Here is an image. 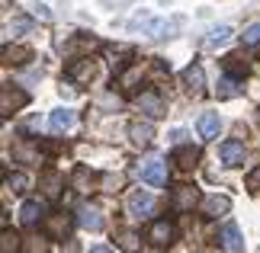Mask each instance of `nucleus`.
Listing matches in <instances>:
<instances>
[{"label": "nucleus", "instance_id": "obj_13", "mask_svg": "<svg viewBox=\"0 0 260 253\" xmlns=\"http://www.w3.org/2000/svg\"><path fill=\"white\" fill-rule=\"evenodd\" d=\"M128 138H132V144L148 148L154 141V125L151 122H132V125H128Z\"/></svg>", "mask_w": 260, "mask_h": 253}, {"label": "nucleus", "instance_id": "obj_29", "mask_svg": "<svg viewBox=\"0 0 260 253\" xmlns=\"http://www.w3.org/2000/svg\"><path fill=\"white\" fill-rule=\"evenodd\" d=\"M225 70H228L232 77H244V74H247V61H244L241 55H228V58H225Z\"/></svg>", "mask_w": 260, "mask_h": 253}, {"label": "nucleus", "instance_id": "obj_24", "mask_svg": "<svg viewBox=\"0 0 260 253\" xmlns=\"http://www.w3.org/2000/svg\"><path fill=\"white\" fill-rule=\"evenodd\" d=\"M174 160H177L180 170H189V167H196L199 151H196V148H177V151H174Z\"/></svg>", "mask_w": 260, "mask_h": 253}, {"label": "nucleus", "instance_id": "obj_6", "mask_svg": "<svg viewBox=\"0 0 260 253\" xmlns=\"http://www.w3.org/2000/svg\"><path fill=\"white\" fill-rule=\"evenodd\" d=\"M26 103H29V93H23V90H16V87H4V90H0V113H4V116L23 109Z\"/></svg>", "mask_w": 260, "mask_h": 253}, {"label": "nucleus", "instance_id": "obj_9", "mask_svg": "<svg viewBox=\"0 0 260 253\" xmlns=\"http://www.w3.org/2000/svg\"><path fill=\"white\" fill-rule=\"evenodd\" d=\"M13 160H19V164H39V160H42L39 144H32L29 138H19L13 144Z\"/></svg>", "mask_w": 260, "mask_h": 253}, {"label": "nucleus", "instance_id": "obj_15", "mask_svg": "<svg viewBox=\"0 0 260 253\" xmlns=\"http://www.w3.org/2000/svg\"><path fill=\"white\" fill-rule=\"evenodd\" d=\"M183 84L189 87V93L193 96H203V87H206V70L199 67V64H189L183 70Z\"/></svg>", "mask_w": 260, "mask_h": 253}, {"label": "nucleus", "instance_id": "obj_14", "mask_svg": "<svg viewBox=\"0 0 260 253\" xmlns=\"http://www.w3.org/2000/svg\"><path fill=\"white\" fill-rule=\"evenodd\" d=\"M228 208H232V199H228V196H206L203 199V215L206 218L228 215Z\"/></svg>", "mask_w": 260, "mask_h": 253}, {"label": "nucleus", "instance_id": "obj_12", "mask_svg": "<svg viewBox=\"0 0 260 253\" xmlns=\"http://www.w3.org/2000/svg\"><path fill=\"white\" fill-rule=\"evenodd\" d=\"M68 80H74V84H90V80H93V61H90V58H77L74 64H68Z\"/></svg>", "mask_w": 260, "mask_h": 253}, {"label": "nucleus", "instance_id": "obj_37", "mask_svg": "<svg viewBox=\"0 0 260 253\" xmlns=\"http://www.w3.org/2000/svg\"><path fill=\"white\" fill-rule=\"evenodd\" d=\"M171 138H174V141H177V144H180V141H183V138H186V131H183V128H177V131H174V135H171Z\"/></svg>", "mask_w": 260, "mask_h": 253}, {"label": "nucleus", "instance_id": "obj_33", "mask_svg": "<svg viewBox=\"0 0 260 253\" xmlns=\"http://www.w3.org/2000/svg\"><path fill=\"white\" fill-rule=\"evenodd\" d=\"M241 39H244V45H251V48L260 45V23H251V26L244 29V35H241Z\"/></svg>", "mask_w": 260, "mask_h": 253}, {"label": "nucleus", "instance_id": "obj_23", "mask_svg": "<svg viewBox=\"0 0 260 253\" xmlns=\"http://www.w3.org/2000/svg\"><path fill=\"white\" fill-rule=\"evenodd\" d=\"M215 93H218V99H235L238 93H241V87H238V77H222L218 80V87H215Z\"/></svg>", "mask_w": 260, "mask_h": 253}, {"label": "nucleus", "instance_id": "obj_32", "mask_svg": "<svg viewBox=\"0 0 260 253\" xmlns=\"http://www.w3.org/2000/svg\"><path fill=\"white\" fill-rule=\"evenodd\" d=\"M23 253H48V244L42 237H26L23 240Z\"/></svg>", "mask_w": 260, "mask_h": 253}, {"label": "nucleus", "instance_id": "obj_38", "mask_svg": "<svg viewBox=\"0 0 260 253\" xmlns=\"http://www.w3.org/2000/svg\"><path fill=\"white\" fill-rule=\"evenodd\" d=\"M90 253H113V250H109V247H93Z\"/></svg>", "mask_w": 260, "mask_h": 253}, {"label": "nucleus", "instance_id": "obj_31", "mask_svg": "<svg viewBox=\"0 0 260 253\" xmlns=\"http://www.w3.org/2000/svg\"><path fill=\"white\" fill-rule=\"evenodd\" d=\"M7 189H13L16 196H23V192L29 189V176L26 173H10L7 176Z\"/></svg>", "mask_w": 260, "mask_h": 253}, {"label": "nucleus", "instance_id": "obj_18", "mask_svg": "<svg viewBox=\"0 0 260 253\" xmlns=\"http://www.w3.org/2000/svg\"><path fill=\"white\" fill-rule=\"evenodd\" d=\"M74 113L71 109H55L52 113V119H48V125H52V131H58V135H61V131H71L74 128Z\"/></svg>", "mask_w": 260, "mask_h": 253}, {"label": "nucleus", "instance_id": "obj_34", "mask_svg": "<svg viewBox=\"0 0 260 253\" xmlns=\"http://www.w3.org/2000/svg\"><path fill=\"white\" fill-rule=\"evenodd\" d=\"M29 29H32V23H29V19H16V23L10 26V32H29Z\"/></svg>", "mask_w": 260, "mask_h": 253}, {"label": "nucleus", "instance_id": "obj_16", "mask_svg": "<svg viewBox=\"0 0 260 253\" xmlns=\"http://www.w3.org/2000/svg\"><path fill=\"white\" fill-rule=\"evenodd\" d=\"M61 189H64V176L58 173V170H45V173H42V192H45V199H58V196H61Z\"/></svg>", "mask_w": 260, "mask_h": 253}, {"label": "nucleus", "instance_id": "obj_26", "mask_svg": "<svg viewBox=\"0 0 260 253\" xmlns=\"http://www.w3.org/2000/svg\"><path fill=\"white\" fill-rule=\"evenodd\" d=\"M228 39H232V26H215L212 32L206 35V45L209 48H218V45H225Z\"/></svg>", "mask_w": 260, "mask_h": 253}, {"label": "nucleus", "instance_id": "obj_11", "mask_svg": "<svg viewBox=\"0 0 260 253\" xmlns=\"http://www.w3.org/2000/svg\"><path fill=\"white\" fill-rule=\"evenodd\" d=\"M48 215L45 211V205L39 199H29V202H23V208H19V221H23L26 228H32V225H39V221H42Z\"/></svg>", "mask_w": 260, "mask_h": 253}, {"label": "nucleus", "instance_id": "obj_19", "mask_svg": "<svg viewBox=\"0 0 260 253\" xmlns=\"http://www.w3.org/2000/svg\"><path fill=\"white\" fill-rule=\"evenodd\" d=\"M77 225L87 228V231H100V228H103V218H100V211H96V208L81 205V208H77Z\"/></svg>", "mask_w": 260, "mask_h": 253}, {"label": "nucleus", "instance_id": "obj_3", "mask_svg": "<svg viewBox=\"0 0 260 253\" xmlns=\"http://www.w3.org/2000/svg\"><path fill=\"white\" fill-rule=\"evenodd\" d=\"M103 52H106L109 67H113L116 74H122V70L128 67V58L135 55V48H132V45H125V42H119V45H103Z\"/></svg>", "mask_w": 260, "mask_h": 253}, {"label": "nucleus", "instance_id": "obj_7", "mask_svg": "<svg viewBox=\"0 0 260 253\" xmlns=\"http://www.w3.org/2000/svg\"><path fill=\"white\" fill-rule=\"evenodd\" d=\"M218 154H222V164L225 167H241L244 160H247V148L241 144V141H225Z\"/></svg>", "mask_w": 260, "mask_h": 253}, {"label": "nucleus", "instance_id": "obj_36", "mask_svg": "<svg viewBox=\"0 0 260 253\" xmlns=\"http://www.w3.org/2000/svg\"><path fill=\"white\" fill-rule=\"evenodd\" d=\"M36 16H42V19H45V23H48V19H52V13H48V10H45V7H36Z\"/></svg>", "mask_w": 260, "mask_h": 253}, {"label": "nucleus", "instance_id": "obj_17", "mask_svg": "<svg viewBox=\"0 0 260 253\" xmlns=\"http://www.w3.org/2000/svg\"><path fill=\"white\" fill-rule=\"evenodd\" d=\"M71 186H74V192H90V189H96V173H93V170H87V167H77L74 176H71Z\"/></svg>", "mask_w": 260, "mask_h": 253}, {"label": "nucleus", "instance_id": "obj_35", "mask_svg": "<svg viewBox=\"0 0 260 253\" xmlns=\"http://www.w3.org/2000/svg\"><path fill=\"white\" fill-rule=\"evenodd\" d=\"M247 189H254V192H260V170H254V173L247 176Z\"/></svg>", "mask_w": 260, "mask_h": 253}, {"label": "nucleus", "instance_id": "obj_20", "mask_svg": "<svg viewBox=\"0 0 260 253\" xmlns=\"http://www.w3.org/2000/svg\"><path fill=\"white\" fill-rule=\"evenodd\" d=\"M45 228H48V234L64 237L68 231H71V218H68L64 211H58V215H48V218H45Z\"/></svg>", "mask_w": 260, "mask_h": 253}, {"label": "nucleus", "instance_id": "obj_5", "mask_svg": "<svg viewBox=\"0 0 260 253\" xmlns=\"http://www.w3.org/2000/svg\"><path fill=\"white\" fill-rule=\"evenodd\" d=\"M135 106L142 109V113H145L148 119H161V116L167 113V103H164V99L154 93V90H145V93L135 99Z\"/></svg>", "mask_w": 260, "mask_h": 253}, {"label": "nucleus", "instance_id": "obj_22", "mask_svg": "<svg viewBox=\"0 0 260 253\" xmlns=\"http://www.w3.org/2000/svg\"><path fill=\"white\" fill-rule=\"evenodd\" d=\"M29 58H32V48H23V45H16V48H4V64H26Z\"/></svg>", "mask_w": 260, "mask_h": 253}, {"label": "nucleus", "instance_id": "obj_21", "mask_svg": "<svg viewBox=\"0 0 260 253\" xmlns=\"http://www.w3.org/2000/svg\"><path fill=\"white\" fill-rule=\"evenodd\" d=\"M218 128H222L218 113H203V116H199V135H203V138H215Z\"/></svg>", "mask_w": 260, "mask_h": 253}, {"label": "nucleus", "instance_id": "obj_4", "mask_svg": "<svg viewBox=\"0 0 260 253\" xmlns=\"http://www.w3.org/2000/svg\"><path fill=\"white\" fill-rule=\"evenodd\" d=\"M199 205V192L196 186H177L171 192V208L174 211H193Z\"/></svg>", "mask_w": 260, "mask_h": 253}, {"label": "nucleus", "instance_id": "obj_27", "mask_svg": "<svg viewBox=\"0 0 260 253\" xmlns=\"http://www.w3.org/2000/svg\"><path fill=\"white\" fill-rule=\"evenodd\" d=\"M116 244L122 247L125 253H135L138 247H142V240H138V234H135V231H119V234H116Z\"/></svg>", "mask_w": 260, "mask_h": 253}, {"label": "nucleus", "instance_id": "obj_10", "mask_svg": "<svg viewBox=\"0 0 260 253\" xmlns=\"http://www.w3.org/2000/svg\"><path fill=\"white\" fill-rule=\"evenodd\" d=\"M177 237V231H174V225L171 221H154L151 228H148V240H151V244H157V247H164V244H171V240Z\"/></svg>", "mask_w": 260, "mask_h": 253}, {"label": "nucleus", "instance_id": "obj_8", "mask_svg": "<svg viewBox=\"0 0 260 253\" xmlns=\"http://www.w3.org/2000/svg\"><path fill=\"white\" fill-rule=\"evenodd\" d=\"M218 240H222V250L225 253H244V240H241V231H238V225H228L222 228V234H218Z\"/></svg>", "mask_w": 260, "mask_h": 253}, {"label": "nucleus", "instance_id": "obj_28", "mask_svg": "<svg viewBox=\"0 0 260 253\" xmlns=\"http://www.w3.org/2000/svg\"><path fill=\"white\" fill-rule=\"evenodd\" d=\"M90 48H96V39L93 35H90V39L87 35H77V39H71V42L64 45V52L74 55V52H90Z\"/></svg>", "mask_w": 260, "mask_h": 253}, {"label": "nucleus", "instance_id": "obj_30", "mask_svg": "<svg viewBox=\"0 0 260 253\" xmlns=\"http://www.w3.org/2000/svg\"><path fill=\"white\" fill-rule=\"evenodd\" d=\"M138 80H142V67H125L122 74H119V87H125V90H132Z\"/></svg>", "mask_w": 260, "mask_h": 253}, {"label": "nucleus", "instance_id": "obj_1", "mask_svg": "<svg viewBox=\"0 0 260 253\" xmlns=\"http://www.w3.org/2000/svg\"><path fill=\"white\" fill-rule=\"evenodd\" d=\"M135 173L148 186H167V164H164V157H154V154L145 157L142 164L135 167Z\"/></svg>", "mask_w": 260, "mask_h": 253}, {"label": "nucleus", "instance_id": "obj_25", "mask_svg": "<svg viewBox=\"0 0 260 253\" xmlns=\"http://www.w3.org/2000/svg\"><path fill=\"white\" fill-rule=\"evenodd\" d=\"M19 247H23V240H19V234L7 228L4 234H0V253H19Z\"/></svg>", "mask_w": 260, "mask_h": 253}, {"label": "nucleus", "instance_id": "obj_2", "mask_svg": "<svg viewBox=\"0 0 260 253\" xmlns=\"http://www.w3.org/2000/svg\"><path fill=\"white\" fill-rule=\"evenodd\" d=\"M157 211V202L151 192H142V189H135L132 196H128V215L132 218H151Z\"/></svg>", "mask_w": 260, "mask_h": 253}]
</instances>
